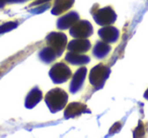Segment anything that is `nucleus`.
<instances>
[{"label": "nucleus", "instance_id": "f257e3e1", "mask_svg": "<svg viewBox=\"0 0 148 138\" xmlns=\"http://www.w3.org/2000/svg\"><path fill=\"white\" fill-rule=\"evenodd\" d=\"M67 102V93L60 89H55L49 91L46 97V103L53 112L61 110Z\"/></svg>", "mask_w": 148, "mask_h": 138}, {"label": "nucleus", "instance_id": "f03ea898", "mask_svg": "<svg viewBox=\"0 0 148 138\" xmlns=\"http://www.w3.org/2000/svg\"><path fill=\"white\" fill-rule=\"evenodd\" d=\"M70 75H71V71L68 68V66L63 63L56 64L50 71V76L56 83L64 82L69 78Z\"/></svg>", "mask_w": 148, "mask_h": 138}, {"label": "nucleus", "instance_id": "7ed1b4c3", "mask_svg": "<svg viewBox=\"0 0 148 138\" xmlns=\"http://www.w3.org/2000/svg\"><path fill=\"white\" fill-rule=\"evenodd\" d=\"M110 73V69L103 65H97L90 71L89 80L95 87H99V84H103L108 78Z\"/></svg>", "mask_w": 148, "mask_h": 138}, {"label": "nucleus", "instance_id": "20e7f679", "mask_svg": "<svg viewBox=\"0 0 148 138\" xmlns=\"http://www.w3.org/2000/svg\"><path fill=\"white\" fill-rule=\"evenodd\" d=\"M47 41L49 43V45H51L52 49L55 52H57L58 55L61 54V52L64 50V48L66 47V37L63 34L59 33H52L51 35H49V37L47 38Z\"/></svg>", "mask_w": 148, "mask_h": 138}, {"label": "nucleus", "instance_id": "39448f33", "mask_svg": "<svg viewBox=\"0 0 148 138\" xmlns=\"http://www.w3.org/2000/svg\"><path fill=\"white\" fill-rule=\"evenodd\" d=\"M71 35L76 38H86L92 34V27L88 21H80L70 31Z\"/></svg>", "mask_w": 148, "mask_h": 138}, {"label": "nucleus", "instance_id": "423d86ee", "mask_svg": "<svg viewBox=\"0 0 148 138\" xmlns=\"http://www.w3.org/2000/svg\"><path fill=\"white\" fill-rule=\"evenodd\" d=\"M95 21L99 25H109L116 21V14L114 10L110 7L97 10V13L95 15Z\"/></svg>", "mask_w": 148, "mask_h": 138}, {"label": "nucleus", "instance_id": "0eeeda50", "mask_svg": "<svg viewBox=\"0 0 148 138\" xmlns=\"http://www.w3.org/2000/svg\"><path fill=\"white\" fill-rule=\"evenodd\" d=\"M85 73H86V69L84 67L80 68V69H78L76 71V73H75V75L73 77V80L71 82V87H70V89H71L72 93H76L78 89H81L83 81H84Z\"/></svg>", "mask_w": 148, "mask_h": 138}, {"label": "nucleus", "instance_id": "6e6552de", "mask_svg": "<svg viewBox=\"0 0 148 138\" xmlns=\"http://www.w3.org/2000/svg\"><path fill=\"white\" fill-rule=\"evenodd\" d=\"M90 48V43L86 40H76L72 41L68 46V49L75 53H82Z\"/></svg>", "mask_w": 148, "mask_h": 138}, {"label": "nucleus", "instance_id": "1a4fd4ad", "mask_svg": "<svg viewBox=\"0 0 148 138\" xmlns=\"http://www.w3.org/2000/svg\"><path fill=\"white\" fill-rule=\"evenodd\" d=\"M99 35L105 41L107 42H115L119 37V32L113 27H106L99 30Z\"/></svg>", "mask_w": 148, "mask_h": 138}, {"label": "nucleus", "instance_id": "9d476101", "mask_svg": "<svg viewBox=\"0 0 148 138\" xmlns=\"http://www.w3.org/2000/svg\"><path fill=\"white\" fill-rule=\"evenodd\" d=\"M86 109L84 105L82 104H78V103H75V104H71L67 107L65 111V116L67 118H70V117H74V116H77L79 114L83 113V110Z\"/></svg>", "mask_w": 148, "mask_h": 138}, {"label": "nucleus", "instance_id": "9b49d317", "mask_svg": "<svg viewBox=\"0 0 148 138\" xmlns=\"http://www.w3.org/2000/svg\"><path fill=\"white\" fill-rule=\"evenodd\" d=\"M77 19H78V14L77 13L75 12L68 13L67 15H65V16L60 19L59 23H58V25H59L60 29H67L71 25H73Z\"/></svg>", "mask_w": 148, "mask_h": 138}, {"label": "nucleus", "instance_id": "f8f14e48", "mask_svg": "<svg viewBox=\"0 0 148 138\" xmlns=\"http://www.w3.org/2000/svg\"><path fill=\"white\" fill-rule=\"evenodd\" d=\"M66 59L72 64H83L88 62V57L83 55H79L78 53L75 52H70L66 55Z\"/></svg>", "mask_w": 148, "mask_h": 138}, {"label": "nucleus", "instance_id": "ddd939ff", "mask_svg": "<svg viewBox=\"0 0 148 138\" xmlns=\"http://www.w3.org/2000/svg\"><path fill=\"white\" fill-rule=\"evenodd\" d=\"M73 3V0H57L53 8L54 14H58L68 9Z\"/></svg>", "mask_w": 148, "mask_h": 138}, {"label": "nucleus", "instance_id": "4468645a", "mask_svg": "<svg viewBox=\"0 0 148 138\" xmlns=\"http://www.w3.org/2000/svg\"><path fill=\"white\" fill-rule=\"evenodd\" d=\"M42 99V93L38 89H35L31 91L27 99V107L32 108L34 106H36L40 102V100Z\"/></svg>", "mask_w": 148, "mask_h": 138}, {"label": "nucleus", "instance_id": "2eb2a0df", "mask_svg": "<svg viewBox=\"0 0 148 138\" xmlns=\"http://www.w3.org/2000/svg\"><path fill=\"white\" fill-rule=\"evenodd\" d=\"M111 50L109 45L105 43H97V45L95 48V55L97 58H103L109 53V51Z\"/></svg>", "mask_w": 148, "mask_h": 138}, {"label": "nucleus", "instance_id": "dca6fc26", "mask_svg": "<svg viewBox=\"0 0 148 138\" xmlns=\"http://www.w3.org/2000/svg\"><path fill=\"white\" fill-rule=\"evenodd\" d=\"M56 55H57V53H55V51H54L52 48H46L41 53V57L43 58L46 62L53 61V60L55 59Z\"/></svg>", "mask_w": 148, "mask_h": 138}, {"label": "nucleus", "instance_id": "f3484780", "mask_svg": "<svg viewBox=\"0 0 148 138\" xmlns=\"http://www.w3.org/2000/svg\"><path fill=\"white\" fill-rule=\"evenodd\" d=\"M16 23H5V25H1L0 27V34L1 33H5V32L9 31V30H12L16 27Z\"/></svg>", "mask_w": 148, "mask_h": 138}]
</instances>
